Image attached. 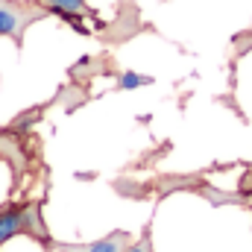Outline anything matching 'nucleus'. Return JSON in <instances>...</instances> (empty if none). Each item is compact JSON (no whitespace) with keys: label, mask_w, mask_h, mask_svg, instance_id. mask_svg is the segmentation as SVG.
Instances as JSON below:
<instances>
[{"label":"nucleus","mask_w":252,"mask_h":252,"mask_svg":"<svg viewBox=\"0 0 252 252\" xmlns=\"http://www.w3.org/2000/svg\"><path fill=\"white\" fill-rule=\"evenodd\" d=\"M32 238L38 241L41 247H50V232H47V223L41 217V202L32 199V202H15V205H6L0 211V247L12 238Z\"/></svg>","instance_id":"f257e3e1"},{"label":"nucleus","mask_w":252,"mask_h":252,"mask_svg":"<svg viewBox=\"0 0 252 252\" xmlns=\"http://www.w3.org/2000/svg\"><path fill=\"white\" fill-rule=\"evenodd\" d=\"M50 12L35 0H0V38L24 44V35L32 24L44 21Z\"/></svg>","instance_id":"f03ea898"},{"label":"nucleus","mask_w":252,"mask_h":252,"mask_svg":"<svg viewBox=\"0 0 252 252\" xmlns=\"http://www.w3.org/2000/svg\"><path fill=\"white\" fill-rule=\"evenodd\" d=\"M35 3L44 6L50 15H59L64 21H70L76 30H82L79 21H97V9H91L85 0H35Z\"/></svg>","instance_id":"7ed1b4c3"},{"label":"nucleus","mask_w":252,"mask_h":252,"mask_svg":"<svg viewBox=\"0 0 252 252\" xmlns=\"http://www.w3.org/2000/svg\"><path fill=\"white\" fill-rule=\"evenodd\" d=\"M132 244V235L126 232H112L100 241H91V244H62L59 252H126V247Z\"/></svg>","instance_id":"20e7f679"},{"label":"nucleus","mask_w":252,"mask_h":252,"mask_svg":"<svg viewBox=\"0 0 252 252\" xmlns=\"http://www.w3.org/2000/svg\"><path fill=\"white\" fill-rule=\"evenodd\" d=\"M126 252H153V241H150V232H144L141 235V241H132Z\"/></svg>","instance_id":"39448f33"},{"label":"nucleus","mask_w":252,"mask_h":252,"mask_svg":"<svg viewBox=\"0 0 252 252\" xmlns=\"http://www.w3.org/2000/svg\"><path fill=\"white\" fill-rule=\"evenodd\" d=\"M141 82H147V79H141V76H135V73H126L124 82H121V88H135V85H141Z\"/></svg>","instance_id":"423d86ee"}]
</instances>
